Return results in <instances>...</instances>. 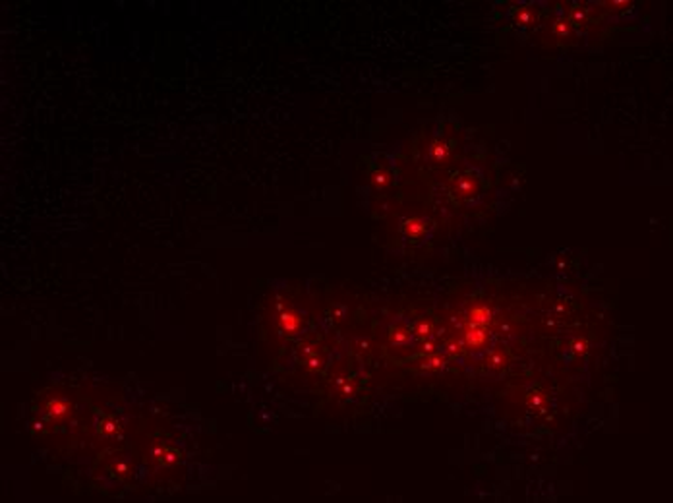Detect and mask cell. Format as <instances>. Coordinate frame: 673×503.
<instances>
[{
	"instance_id": "6da1fadb",
	"label": "cell",
	"mask_w": 673,
	"mask_h": 503,
	"mask_svg": "<svg viewBox=\"0 0 673 503\" xmlns=\"http://www.w3.org/2000/svg\"><path fill=\"white\" fill-rule=\"evenodd\" d=\"M484 329L480 326H472L470 324V329H468V333H466V340H468V344H472V346H480L484 342Z\"/></svg>"
},
{
	"instance_id": "7a4b0ae2",
	"label": "cell",
	"mask_w": 673,
	"mask_h": 503,
	"mask_svg": "<svg viewBox=\"0 0 673 503\" xmlns=\"http://www.w3.org/2000/svg\"><path fill=\"white\" fill-rule=\"evenodd\" d=\"M490 322V314H488V310L486 308H476V310L472 312V326H486Z\"/></svg>"
}]
</instances>
